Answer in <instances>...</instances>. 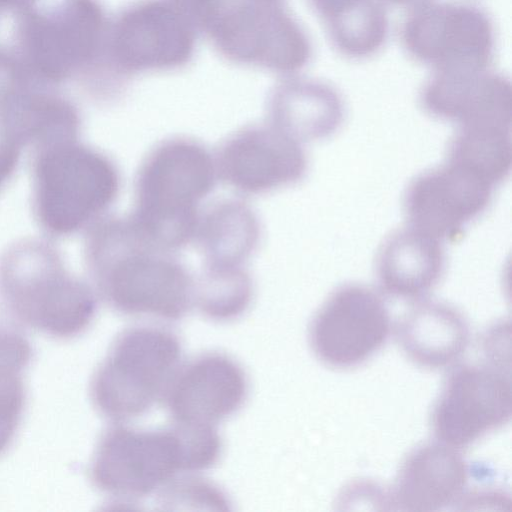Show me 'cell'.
<instances>
[{"label": "cell", "instance_id": "obj_1", "mask_svg": "<svg viewBox=\"0 0 512 512\" xmlns=\"http://www.w3.org/2000/svg\"><path fill=\"white\" fill-rule=\"evenodd\" d=\"M109 24L97 0H8L0 8V56L48 79L107 68Z\"/></svg>", "mask_w": 512, "mask_h": 512}, {"label": "cell", "instance_id": "obj_2", "mask_svg": "<svg viewBox=\"0 0 512 512\" xmlns=\"http://www.w3.org/2000/svg\"><path fill=\"white\" fill-rule=\"evenodd\" d=\"M222 441L215 427L139 430L124 425L101 435L90 464V478L103 493L138 500L164 488L180 472L212 467Z\"/></svg>", "mask_w": 512, "mask_h": 512}, {"label": "cell", "instance_id": "obj_3", "mask_svg": "<svg viewBox=\"0 0 512 512\" xmlns=\"http://www.w3.org/2000/svg\"><path fill=\"white\" fill-rule=\"evenodd\" d=\"M216 174L217 166L201 144L188 139L163 142L140 168L131 222L158 248L185 245L196 235L197 207L212 190Z\"/></svg>", "mask_w": 512, "mask_h": 512}, {"label": "cell", "instance_id": "obj_4", "mask_svg": "<svg viewBox=\"0 0 512 512\" xmlns=\"http://www.w3.org/2000/svg\"><path fill=\"white\" fill-rule=\"evenodd\" d=\"M180 356V340L171 330L159 326L123 330L92 376L94 407L117 422L143 415L162 398Z\"/></svg>", "mask_w": 512, "mask_h": 512}, {"label": "cell", "instance_id": "obj_5", "mask_svg": "<svg viewBox=\"0 0 512 512\" xmlns=\"http://www.w3.org/2000/svg\"><path fill=\"white\" fill-rule=\"evenodd\" d=\"M199 29L227 59L289 72L309 56L308 41L283 0H213Z\"/></svg>", "mask_w": 512, "mask_h": 512}, {"label": "cell", "instance_id": "obj_6", "mask_svg": "<svg viewBox=\"0 0 512 512\" xmlns=\"http://www.w3.org/2000/svg\"><path fill=\"white\" fill-rule=\"evenodd\" d=\"M123 249L107 288L112 306L129 316L182 318L194 301L187 270L167 250L147 241L130 219Z\"/></svg>", "mask_w": 512, "mask_h": 512}, {"label": "cell", "instance_id": "obj_7", "mask_svg": "<svg viewBox=\"0 0 512 512\" xmlns=\"http://www.w3.org/2000/svg\"><path fill=\"white\" fill-rule=\"evenodd\" d=\"M195 26L168 0H146L109 24L106 60L118 76L167 70L186 64L195 44Z\"/></svg>", "mask_w": 512, "mask_h": 512}, {"label": "cell", "instance_id": "obj_8", "mask_svg": "<svg viewBox=\"0 0 512 512\" xmlns=\"http://www.w3.org/2000/svg\"><path fill=\"white\" fill-rule=\"evenodd\" d=\"M391 318L372 288L348 284L333 291L314 314L308 340L316 358L340 370L370 359L387 341Z\"/></svg>", "mask_w": 512, "mask_h": 512}, {"label": "cell", "instance_id": "obj_9", "mask_svg": "<svg viewBox=\"0 0 512 512\" xmlns=\"http://www.w3.org/2000/svg\"><path fill=\"white\" fill-rule=\"evenodd\" d=\"M511 414L509 376L493 367L468 364L447 377L433 407L431 426L440 442L464 448L504 427Z\"/></svg>", "mask_w": 512, "mask_h": 512}, {"label": "cell", "instance_id": "obj_10", "mask_svg": "<svg viewBox=\"0 0 512 512\" xmlns=\"http://www.w3.org/2000/svg\"><path fill=\"white\" fill-rule=\"evenodd\" d=\"M403 34L413 55L435 65L438 72H482L491 56L490 24L470 7L422 6L409 17Z\"/></svg>", "mask_w": 512, "mask_h": 512}, {"label": "cell", "instance_id": "obj_11", "mask_svg": "<svg viewBox=\"0 0 512 512\" xmlns=\"http://www.w3.org/2000/svg\"><path fill=\"white\" fill-rule=\"evenodd\" d=\"M493 185L471 170L447 161L411 181L404 211L411 227L436 239L456 240L489 205Z\"/></svg>", "mask_w": 512, "mask_h": 512}, {"label": "cell", "instance_id": "obj_12", "mask_svg": "<svg viewBox=\"0 0 512 512\" xmlns=\"http://www.w3.org/2000/svg\"><path fill=\"white\" fill-rule=\"evenodd\" d=\"M247 393V376L239 363L224 353L208 352L177 368L162 397L174 424L215 427L241 408Z\"/></svg>", "mask_w": 512, "mask_h": 512}, {"label": "cell", "instance_id": "obj_13", "mask_svg": "<svg viewBox=\"0 0 512 512\" xmlns=\"http://www.w3.org/2000/svg\"><path fill=\"white\" fill-rule=\"evenodd\" d=\"M216 166L230 186L245 193H261L300 180L307 157L298 140L276 127H250L224 143Z\"/></svg>", "mask_w": 512, "mask_h": 512}, {"label": "cell", "instance_id": "obj_14", "mask_svg": "<svg viewBox=\"0 0 512 512\" xmlns=\"http://www.w3.org/2000/svg\"><path fill=\"white\" fill-rule=\"evenodd\" d=\"M467 480V463L456 448L440 441L425 443L401 463L390 504L408 512L442 510L462 496Z\"/></svg>", "mask_w": 512, "mask_h": 512}, {"label": "cell", "instance_id": "obj_15", "mask_svg": "<svg viewBox=\"0 0 512 512\" xmlns=\"http://www.w3.org/2000/svg\"><path fill=\"white\" fill-rule=\"evenodd\" d=\"M422 102L434 116L460 127L511 128V87L499 76L438 72L426 85Z\"/></svg>", "mask_w": 512, "mask_h": 512}, {"label": "cell", "instance_id": "obj_16", "mask_svg": "<svg viewBox=\"0 0 512 512\" xmlns=\"http://www.w3.org/2000/svg\"><path fill=\"white\" fill-rule=\"evenodd\" d=\"M395 335L415 365L442 369L456 363L470 342L469 326L455 307L438 301L419 302L399 318Z\"/></svg>", "mask_w": 512, "mask_h": 512}, {"label": "cell", "instance_id": "obj_17", "mask_svg": "<svg viewBox=\"0 0 512 512\" xmlns=\"http://www.w3.org/2000/svg\"><path fill=\"white\" fill-rule=\"evenodd\" d=\"M445 265L444 249L438 239L413 227L397 230L381 245L376 271L388 295L418 299L439 282Z\"/></svg>", "mask_w": 512, "mask_h": 512}, {"label": "cell", "instance_id": "obj_18", "mask_svg": "<svg viewBox=\"0 0 512 512\" xmlns=\"http://www.w3.org/2000/svg\"><path fill=\"white\" fill-rule=\"evenodd\" d=\"M272 126L294 139L316 140L330 136L343 121V105L330 87L308 81H290L272 95Z\"/></svg>", "mask_w": 512, "mask_h": 512}, {"label": "cell", "instance_id": "obj_19", "mask_svg": "<svg viewBox=\"0 0 512 512\" xmlns=\"http://www.w3.org/2000/svg\"><path fill=\"white\" fill-rule=\"evenodd\" d=\"M259 235L254 213L240 201L227 200L202 217L196 235L207 265L239 266L253 251Z\"/></svg>", "mask_w": 512, "mask_h": 512}, {"label": "cell", "instance_id": "obj_20", "mask_svg": "<svg viewBox=\"0 0 512 512\" xmlns=\"http://www.w3.org/2000/svg\"><path fill=\"white\" fill-rule=\"evenodd\" d=\"M447 161L471 170L494 186L511 169V128L460 127L449 143Z\"/></svg>", "mask_w": 512, "mask_h": 512}, {"label": "cell", "instance_id": "obj_21", "mask_svg": "<svg viewBox=\"0 0 512 512\" xmlns=\"http://www.w3.org/2000/svg\"><path fill=\"white\" fill-rule=\"evenodd\" d=\"M30 356L25 338L0 331V455L10 446L20 424L26 397L23 372Z\"/></svg>", "mask_w": 512, "mask_h": 512}, {"label": "cell", "instance_id": "obj_22", "mask_svg": "<svg viewBox=\"0 0 512 512\" xmlns=\"http://www.w3.org/2000/svg\"><path fill=\"white\" fill-rule=\"evenodd\" d=\"M252 294L251 278L240 265H207L194 284L193 302L206 317L225 321L245 312Z\"/></svg>", "mask_w": 512, "mask_h": 512}, {"label": "cell", "instance_id": "obj_23", "mask_svg": "<svg viewBox=\"0 0 512 512\" xmlns=\"http://www.w3.org/2000/svg\"><path fill=\"white\" fill-rule=\"evenodd\" d=\"M327 20L334 41L350 55L373 52L385 37V14L374 0H360Z\"/></svg>", "mask_w": 512, "mask_h": 512}, {"label": "cell", "instance_id": "obj_24", "mask_svg": "<svg viewBox=\"0 0 512 512\" xmlns=\"http://www.w3.org/2000/svg\"><path fill=\"white\" fill-rule=\"evenodd\" d=\"M198 28L213 0H168Z\"/></svg>", "mask_w": 512, "mask_h": 512}, {"label": "cell", "instance_id": "obj_25", "mask_svg": "<svg viewBox=\"0 0 512 512\" xmlns=\"http://www.w3.org/2000/svg\"><path fill=\"white\" fill-rule=\"evenodd\" d=\"M360 0H312L314 7L327 19L345 10Z\"/></svg>", "mask_w": 512, "mask_h": 512}, {"label": "cell", "instance_id": "obj_26", "mask_svg": "<svg viewBox=\"0 0 512 512\" xmlns=\"http://www.w3.org/2000/svg\"><path fill=\"white\" fill-rule=\"evenodd\" d=\"M391 1L397 2V3H411V2L418 1V0H391Z\"/></svg>", "mask_w": 512, "mask_h": 512}]
</instances>
